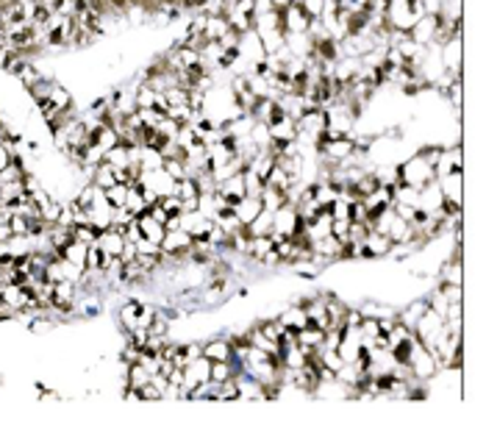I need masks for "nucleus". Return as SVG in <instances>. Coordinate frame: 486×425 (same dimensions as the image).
<instances>
[{
	"mask_svg": "<svg viewBox=\"0 0 486 425\" xmlns=\"http://www.w3.org/2000/svg\"><path fill=\"white\" fill-rule=\"evenodd\" d=\"M425 303H428V309H431V311H436L439 317H448V309H451V303H448V297L442 294V289H436V292L431 294Z\"/></svg>",
	"mask_w": 486,
	"mask_h": 425,
	"instance_id": "a878e982",
	"label": "nucleus"
},
{
	"mask_svg": "<svg viewBox=\"0 0 486 425\" xmlns=\"http://www.w3.org/2000/svg\"><path fill=\"white\" fill-rule=\"evenodd\" d=\"M259 197H261V206H264L267 211H278L281 206L289 203L287 192H281V189H275V187H267V184H264V189H261Z\"/></svg>",
	"mask_w": 486,
	"mask_h": 425,
	"instance_id": "aec40b11",
	"label": "nucleus"
},
{
	"mask_svg": "<svg viewBox=\"0 0 486 425\" xmlns=\"http://www.w3.org/2000/svg\"><path fill=\"white\" fill-rule=\"evenodd\" d=\"M409 372L414 381H428L439 372V359L433 351H428L422 342L414 339V348H412V356H409Z\"/></svg>",
	"mask_w": 486,
	"mask_h": 425,
	"instance_id": "f03ea898",
	"label": "nucleus"
},
{
	"mask_svg": "<svg viewBox=\"0 0 486 425\" xmlns=\"http://www.w3.org/2000/svg\"><path fill=\"white\" fill-rule=\"evenodd\" d=\"M70 233H72V239H75V242H84V245H95V242H97V233H100V231H97L95 226H89V223H75V226L70 228Z\"/></svg>",
	"mask_w": 486,
	"mask_h": 425,
	"instance_id": "5701e85b",
	"label": "nucleus"
},
{
	"mask_svg": "<svg viewBox=\"0 0 486 425\" xmlns=\"http://www.w3.org/2000/svg\"><path fill=\"white\" fill-rule=\"evenodd\" d=\"M150 378H153V375H150V370H148L142 361H133V364H128V370H126V387L136 390V392H139Z\"/></svg>",
	"mask_w": 486,
	"mask_h": 425,
	"instance_id": "dca6fc26",
	"label": "nucleus"
},
{
	"mask_svg": "<svg viewBox=\"0 0 486 425\" xmlns=\"http://www.w3.org/2000/svg\"><path fill=\"white\" fill-rule=\"evenodd\" d=\"M442 294L448 297V303H461L464 300V292H461V284H439Z\"/></svg>",
	"mask_w": 486,
	"mask_h": 425,
	"instance_id": "bb28decb",
	"label": "nucleus"
},
{
	"mask_svg": "<svg viewBox=\"0 0 486 425\" xmlns=\"http://www.w3.org/2000/svg\"><path fill=\"white\" fill-rule=\"evenodd\" d=\"M436 178L433 164H428L422 156H412L409 162H403L394 170V187H412V189H422Z\"/></svg>",
	"mask_w": 486,
	"mask_h": 425,
	"instance_id": "f257e3e1",
	"label": "nucleus"
},
{
	"mask_svg": "<svg viewBox=\"0 0 486 425\" xmlns=\"http://www.w3.org/2000/svg\"><path fill=\"white\" fill-rule=\"evenodd\" d=\"M364 256H387V253H392V248H394V242L389 239L387 233H378V231H370L367 236H364Z\"/></svg>",
	"mask_w": 486,
	"mask_h": 425,
	"instance_id": "1a4fd4ad",
	"label": "nucleus"
},
{
	"mask_svg": "<svg viewBox=\"0 0 486 425\" xmlns=\"http://www.w3.org/2000/svg\"><path fill=\"white\" fill-rule=\"evenodd\" d=\"M281 23H284V33H287V36H294V33L309 31L311 17L303 11V6H300L297 0H292V3H287V6L281 9Z\"/></svg>",
	"mask_w": 486,
	"mask_h": 425,
	"instance_id": "20e7f679",
	"label": "nucleus"
},
{
	"mask_svg": "<svg viewBox=\"0 0 486 425\" xmlns=\"http://www.w3.org/2000/svg\"><path fill=\"white\" fill-rule=\"evenodd\" d=\"M128 192H131V187L128 184H114V187H109L103 195H106V200H109V206L111 209H126V200H128Z\"/></svg>",
	"mask_w": 486,
	"mask_h": 425,
	"instance_id": "4be33fe9",
	"label": "nucleus"
},
{
	"mask_svg": "<svg viewBox=\"0 0 486 425\" xmlns=\"http://www.w3.org/2000/svg\"><path fill=\"white\" fill-rule=\"evenodd\" d=\"M245 228H248L250 236H270V233H272V211L261 209L259 214L253 217V223H248Z\"/></svg>",
	"mask_w": 486,
	"mask_h": 425,
	"instance_id": "412c9836",
	"label": "nucleus"
},
{
	"mask_svg": "<svg viewBox=\"0 0 486 425\" xmlns=\"http://www.w3.org/2000/svg\"><path fill=\"white\" fill-rule=\"evenodd\" d=\"M433 172H436V178L451 175V172H461V148L455 145L453 150H442L439 162L433 164Z\"/></svg>",
	"mask_w": 486,
	"mask_h": 425,
	"instance_id": "f8f14e48",
	"label": "nucleus"
},
{
	"mask_svg": "<svg viewBox=\"0 0 486 425\" xmlns=\"http://www.w3.org/2000/svg\"><path fill=\"white\" fill-rule=\"evenodd\" d=\"M103 162L111 164L114 170H123V167H128V164H131V148H126L123 142L111 145V148L103 153Z\"/></svg>",
	"mask_w": 486,
	"mask_h": 425,
	"instance_id": "a211bd4d",
	"label": "nucleus"
},
{
	"mask_svg": "<svg viewBox=\"0 0 486 425\" xmlns=\"http://www.w3.org/2000/svg\"><path fill=\"white\" fill-rule=\"evenodd\" d=\"M200 356H206L209 361H233V348L228 339H211L200 348Z\"/></svg>",
	"mask_w": 486,
	"mask_h": 425,
	"instance_id": "9b49d317",
	"label": "nucleus"
},
{
	"mask_svg": "<svg viewBox=\"0 0 486 425\" xmlns=\"http://www.w3.org/2000/svg\"><path fill=\"white\" fill-rule=\"evenodd\" d=\"M87 253H89V245H84V242H67V248L59 253L62 259H67L70 264H75V267H81V270H87Z\"/></svg>",
	"mask_w": 486,
	"mask_h": 425,
	"instance_id": "f3484780",
	"label": "nucleus"
},
{
	"mask_svg": "<svg viewBox=\"0 0 486 425\" xmlns=\"http://www.w3.org/2000/svg\"><path fill=\"white\" fill-rule=\"evenodd\" d=\"M278 323H281V328H289V331H300L303 326H309V317H306L303 306H292V309H287V311H281Z\"/></svg>",
	"mask_w": 486,
	"mask_h": 425,
	"instance_id": "6ab92c4d",
	"label": "nucleus"
},
{
	"mask_svg": "<svg viewBox=\"0 0 486 425\" xmlns=\"http://www.w3.org/2000/svg\"><path fill=\"white\" fill-rule=\"evenodd\" d=\"M11 156H14V150H11L6 142H0V172H3V170L11 164Z\"/></svg>",
	"mask_w": 486,
	"mask_h": 425,
	"instance_id": "cd10ccee",
	"label": "nucleus"
},
{
	"mask_svg": "<svg viewBox=\"0 0 486 425\" xmlns=\"http://www.w3.org/2000/svg\"><path fill=\"white\" fill-rule=\"evenodd\" d=\"M233 372H236L233 361H211V381L214 384H223L228 378H233Z\"/></svg>",
	"mask_w": 486,
	"mask_h": 425,
	"instance_id": "393cba45",
	"label": "nucleus"
},
{
	"mask_svg": "<svg viewBox=\"0 0 486 425\" xmlns=\"http://www.w3.org/2000/svg\"><path fill=\"white\" fill-rule=\"evenodd\" d=\"M211 381V361L206 356H197L184 367V392H189L194 384Z\"/></svg>",
	"mask_w": 486,
	"mask_h": 425,
	"instance_id": "423d86ee",
	"label": "nucleus"
},
{
	"mask_svg": "<svg viewBox=\"0 0 486 425\" xmlns=\"http://www.w3.org/2000/svg\"><path fill=\"white\" fill-rule=\"evenodd\" d=\"M294 339H297V345L303 348L306 356H314V353L323 348L325 331L317 326H303L300 331H294Z\"/></svg>",
	"mask_w": 486,
	"mask_h": 425,
	"instance_id": "6e6552de",
	"label": "nucleus"
},
{
	"mask_svg": "<svg viewBox=\"0 0 486 425\" xmlns=\"http://www.w3.org/2000/svg\"><path fill=\"white\" fill-rule=\"evenodd\" d=\"M436 26H439V17H436V14H422L420 20L412 26L409 39H412V42H417L420 48L433 45V39H436Z\"/></svg>",
	"mask_w": 486,
	"mask_h": 425,
	"instance_id": "0eeeda50",
	"label": "nucleus"
},
{
	"mask_svg": "<svg viewBox=\"0 0 486 425\" xmlns=\"http://www.w3.org/2000/svg\"><path fill=\"white\" fill-rule=\"evenodd\" d=\"M189 248H192V236H189L184 228H172V231H167V233H164L162 250L164 253H170L172 259H187Z\"/></svg>",
	"mask_w": 486,
	"mask_h": 425,
	"instance_id": "39448f33",
	"label": "nucleus"
},
{
	"mask_svg": "<svg viewBox=\"0 0 486 425\" xmlns=\"http://www.w3.org/2000/svg\"><path fill=\"white\" fill-rule=\"evenodd\" d=\"M156 314H159V311H156L153 306L139 303V300H128V303L120 309V326L126 328V333L133 331V328H148L153 323Z\"/></svg>",
	"mask_w": 486,
	"mask_h": 425,
	"instance_id": "7ed1b4c3",
	"label": "nucleus"
},
{
	"mask_svg": "<svg viewBox=\"0 0 486 425\" xmlns=\"http://www.w3.org/2000/svg\"><path fill=\"white\" fill-rule=\"evenodd\" d=\"M136 226H139V231H142V236L145 239H150V242H156V245H162L164 233H167V228H164V223H159V220H153L148 211H142L139 217H136Z\"/></svg>",
	"mask_w": 486,
	"mask_h": 425,
	"instance_id": "ddd939ff",
	"label": "nucleus"
},
{
	"mask_svg": "<svg viewBox=\"0 0 486 425\" xmlns=\"http://www.w3.org/2000/svg\"><path fill=\"white\" fill-rule=\"evenodd\" d=\"M6 3H17V0H6Z\"/></svg>",
	"mask_w": 486,
	"mask_h": 425,
	"instance_id": "c85d7f7f",
	"label": "nucleus"
},
{
	"mask_svg": "<svg viewBox=\"0 0 486 425\" xmlns=\"http://www.w3.org/2000/svg\"><path fill=\"white\" fill-rule=\"evenodd\" d=\"M303 311H306V317H309V326H317V328H331V320H328V309H325V300L323 294H317V297H311V300H306L303 303Z\"/></svg>",
	"mask_w": 486,
	"mask_h": 425,
	"instance_id": "9d476101",
	"label": "nucleus"
},
{
	"mask_svg": "<svg viewBox=\"0 0 486 425\" xmlns=\"http://www.w3.org/2000/svg\"><path fill=\"white\" fill-rule=\"evenodd\" d=\"M261 209H264V206H261V197L245 195L236 206H233V214L239 217V223H242V226H248V223H253V217L259 214Z\"/></svg>",
	"mask_w": 486,
	"mask_h": 425,
	"instance_id": "4468645a",
	"label": "nucleus"
},
{
	"mask_svg": "<svg viewBox=\"0 0 486 425\" xmlns=\"http://www.w3.org/2000/svg\"><path fill=\"white\" fill-rule=\"evenodd\" d=\"M442 284H461L464 287V270H461V259H455L453 262H448L445 267H442Z\"/></svg>",
	"mask_w": 486,
	"mask_h": 425,
	"instance_id": "b1692460",
	"label": "nucleus"
},
{
	"mask_svg": "<svg viewBox=\"0 0 486 425\" xmlns=\"http://www.w3.org/2000/svg\"><path fill=\"white\" fill-rule=\"evenodd\" d=\"M92 184H95L97 189H109V187H114L117 184V170L111 167V164H106V162H100L92 167V178H89Z\"/></svg>",
	"mask_w": 486,
	"mask_h": 425,
	"instance_id": "2eb2a0df",
	"label": "nucleus"
}]
</instances>
